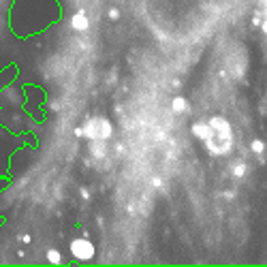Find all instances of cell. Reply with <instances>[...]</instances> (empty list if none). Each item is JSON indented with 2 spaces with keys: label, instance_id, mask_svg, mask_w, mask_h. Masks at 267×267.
Here are the masks:
<instances>
[{
  "label": "cell",
  "instance_id": "cell-3",
  "mask_svg": "<svg viewBox=\"0 0 267 267\" xmlns=\"http://www.w3.org/2000/svg\"><path fill=\"white\" fill-rule=\"evenodd\" d=\"M171 109L175 113H188L190 111V101L186 99V96H175L171 101Z\"/></svg>",
  "mask_w": 267,
  "mask_h": 267
},
{
  "label": "cell",
  "instance_id": "cell-8",
  "mask_svg": "<svg viewBox=\"0 0 267 267\" xmlns=\"http://www.w3.org/2000/svg\"><path fill=\"white\" fill-rule=\"evenodd\" d=\"M109 20H113V22H115V20H120V11H118L115 7L109 9Z\"/></svg>",
  "mask_w": 267,
  "mask_h": 267
},
{
  "label": "cell",
  "instance_id": "cell-1",
  "mask_svg": "<svg viewBox=\"0 0 267 267\" xmlns=\"http://www.w3.org/2000/svg\"><path fill=\"white\" fill-rule=\"evenodd\" d=\"M71 252H73V256L79 261H90L96 250H94L92 242H88V239H75V242L71 244Z\"/></svg>",
  "mask_w": 267,
  "mask_h": 267
},
{
  "label": "cell",
  "instance_id": "cell-10",
  "mask_svg": "<svg viewBox=\"0 0 267 267\" xmlns=\"http://www.w3.org/2000/svg\"><path fill=\"white\" fill-rule=\"evenodd\" d=\"M259 26H261V30L267 34V20H261V24H259Z\"/></svg>",
  "mask_w": 267,
  "mask_h": 267
},
{
  "label": "cell",
  "instance_id": "cell-9",
  "mask_svg": "<svg viewBox=\"0 0 267 267\" xmlns=\"http://www.w3.org/2000/svg\"><path fill=\"white\" fill-rule=\"evenodd\" d=\"M261 24V13H254V17H252V26H259Z\"/></svg>",
  "mask_w": 267,
  "mask_h": 267
},
{
  "label": "cell",
  "instance_id": "cell-2",
  "mask_svg": "<svg viewBox=\"0 0 267 267\" xmlns=\"http://www.w3.org/2000/svg\"><path fill=\"white\" fill-rule=\"evenodd\" d=\"M190 132H192V137L194 139H199V141H208L212 137V126H210V122H192L190 124Z\"/></svg>",
  "mask_w": 267,
  "mask_h": 267
},
{
  "label": "cell",
  "instance_id": "cell-5",
  "mask_svg": "<svg viewBox=\"0 0 267 267\" xmlns=\"http://www.w3.org/2000/svg\"><path fill=\"white\" fill-rule=\"evenodd\" d=\"M250 150H252L256 156H261V160H263V154H265V141H263V139H252V141H250Z\"/></svg>",
  "mask_w": 267,
  "mask_h": 267
},
{
  "label": "cell",
  "instance_id": "cell-11",
  "mask_svg": "<svg viewBox=\"0 0 267 267\" xmlns=\"http://www.w3.org/2000/svg\"><path fill=\"white\" fill-rule=\"evenodd\" d=\"M233 197H235V194L231 192V190H227V192H225V199H229V201H231V199H233Z\"/></svg>",
  "mask_w": 267,
  "mask_h": 267
},
{
  "label": "cell",
  "instance_id": "cell-7",
  "mask_svg": "<svg viewBox=\"0 0 267 267\" xmlns=\"http://www.w3.org/2000/svg\"><path fill=\"white\" fill-rule=\"evenodd\" d=\"M47 259H49L51 263H60V252H58V250H49V252H47Z\"/></svg>",
  "mask_w": 267,
  "mask_h": 267
},
{
  "label": "cell",
  "instance_id": "cell-4",
  "mask_svg": "<svg viewBox=\"0 0 267 267\" xmlns=\"http://www.w3.org/2000/svg\"><path fill=\"white\" fill-rule=\"evenodd\" d=\"M88 26H90V22H88V17L84 15V13H77L75 17H73V28L75 30H88Z\"/></svg>",
  "mask_w": 267,
  "mask_h": 267
},
{
  "label": "cell",
  "instance_id": "cell-6",
  "mask_svg": "<svg viewBox=\"0 0 267 267\" xmlns=\"http://www.w3.org/2000/svg\"><path fill=\"white\" fill-rule=\"evenodd\" d=\"M246 171H248L246 163H235V165H233V175H235V177H244Z\"/></svg>",
  "mask_w": 267,
  "mask_h": 267
}]
</instances>
